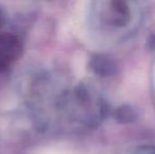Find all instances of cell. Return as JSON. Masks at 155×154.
Wrapping results in <instances>:
<instances>
[{"instance_id": "1", "label": "cell", "mask_w": 155, "mask_h": 154, "mask_svg": "<svg viewBox=\"0 0 155 154\" xmlns=\"http://www.w3.org/2000/svg\"><path fill=\"white\" fill-rule=\"evenodd\" d=\"M22 54V44L12 34L0 35V72L5 71Z\"/></svg>"}, {"instance_id": "2", "label": "cell", "mask_w": 155, "mask_h": 154, "mask_svg": "<svg viewBox=\"0 0 155 154\" xmlns=\"http://www.w3.org/2000/svg\"><path fill=\"white\" fill-rule=\"evenodd\" d=\"M91 70L101 77H110L116 73L117 66L113 58L106 55H95L91 58Z\"/></svg>"}, {"instance_id": "3", "label": "cell", "mask_w": 155, "mask_h": 154, "mask_svg": "<svg viewBox=\"0 0 155 154\" xmlns=\"http://www.w3.org/2000/svg\"><path fill=\"white\" fill-rule=\"evenodd\" d=\"M111 5L115 14L112 25L118 28L126 25L130 20V8L127 0H112Z\"/></svg>"}, {"instance_id": "4", "label": "cell", "mask_w": 155, "mask_h": 154, "mask_svg": "<svg viewBox=\"0 0 155 154\" xmlns=\"http://www.w3.org/2000/svg\"><path fill=\"white\" fill-rule=\"evenodd\" d=\"M114 118L119 123H130L136 120L137 112L129 105H123L114 111Z\"/></svg>"}, {"instance_id": "5", "label": "cell", "mask_w": 155, "mask_h": 154, "mask_svg": "<svg viewBox=\"0 0 155 154\" xmlns=\"http://www.w3.org/2000/svg\"><path fill=\"white\" fill-rule=\"evenodd\" d=\"M147 47H148V49L151 50V51H154L155 50V34L151 35L149 38H148Z\"/></svg>"}]
</instances>
